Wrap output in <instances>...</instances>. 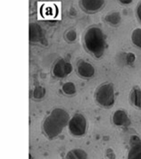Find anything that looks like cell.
<instances>
[{
	"mask_svg": "<svg viewBox=\"0 0 141 159\" xmlns=\"http://www.w3.org/2000/svg\"><path fill=\"white\" fill-rule=\"evenodd\" d=\"M69 114L61 108H56L46 118L44 124V129L49 138L57 136L69 121Z\"/></svg>",
	"mask_w": 141,
	"mask_h": 159,
	"instance_id": "cell-1",
	"label": "cell"
},
{
	"mask_svg": "<svg viewBox=\"0 0 141 159\" xmlns=\"http://www.w3.org/2000/svg\"><path fill=\"white\" fill-rule=\"evenodd\" d=\"M87 49L96 57L102 56L105 49V39L102 31L98 27H92L86 32L84 37Z\"/></svg>",
	"mask_w": 141,
	"mask_h": 159,
	"instance_id": "cell-2",
	"label": "cell"
},
{
	"mask_svg": "<svg viewBox=\"0 0 141 159\" xmlns=\"http://www.w3.org/2000/svg\"><path fill=\"white\" fill-rule=\"evenodd\" d=\"M98 103L104 107H110L115 102L114 90L111 84H105L98 89L96 93Z\"/></svg>",
	"mask_w": 141,
	"mask_h": 159,
	"instance_id": "cell-3",
	"label": "cell"
},
{
	"mask_svg": "<svg viewBox=\"0 0 141 159\" xmlns=\"http://www.w3.org/2000/svg\"><path fill=\"white\" fill-rule=\"evenodd\" d=\"M70 133L75 136H82L86 132V120L82 114H75L69 123Z\"/></svg>",
	"mask_w": 141,
	"mask_h": 159,
	"instance_id": "cell-4",
	"label": "cell"
},
{
	"mask_svg": "<svg viewBox=\"0 0 141 159\" xmlns=\"http://www.w3.org/2000/svg\"><path fill=\"white\" fill-rule=\"evenodd\" d=\"M72 71V66L65 60L61 59L55 64L53 74L58 77H64L69 75Z\"/></svg>",
	"mask_w": 141,
	"mask_h": 159,
	"instance_id": "cell-5",
	"label": "cell"
},
{
	"mask_svg": "<svg viewBox=\"0 0 141 159\" xmlns=\"http://www.w3.org/2000/svg\"><path fill=\"white\" fill-rule=\"evenodd\" d=\"M131 148L129 152L128 158H141V142L137 136L131 139Z\"/></svg>",
	"mask_w": 141,
	"mask_h": 159,
	"instance_id": "cell-6",
	"label": "cell"
},
{
	"mask_svg": "<svg viewBox=\"0 0 141 159\" xmlns=\"http://www.w3.org/2000/svg\"><path fill=\"white\" fill-rule=\"evenodd\" d=\"M40 13L44 18H53L58 15V8L54 4H45L41 6Z\"/></svg>",
	"mask_w": 141,
	"mask_h": 159,
	"instance_id": "cell-7",
	"label": "cell"
},
{
	"mask_svg": "<svg viewBox=\"0 0 141 159\" xmlns=\"http://www.w3.org/2000/svg\"><path fill=\"white\" fill-rule=\"evenodd\" d=\"M44 39V33L41 28L36 24L30 25V40L33 42H40Z\"/></svg>",
	"mask_w": 141,
	"mask_h": 159,
	"instance_id": "cell-8",
	"label": "cell"
},
{
	"mask_svg": "<svg viewBox=\"0 0 141 159\" xmlns=\"http://www.w3.org/2000/svg\"><path fill=\"white\" fill-rule=\"evenodd\" d=\"M84 9L88 11H95L100 9L103 6L104 1L102 0H83L81 2Z\"/></svg>",
	"mask_w": 141,
	"mask_h": 159,
	"instance_id": "cell-9",
	"label": "cell"
},
{
	"mask_svg": "<svg viewBox=\"0 0 141 159\" xmlns=\"http://www.w3.org/2000/svg\"><path fill=\"white\" fill-rule=\"evenodd\" d=\"M78 71L79 74L84 77H92L95 73V69L92 65L83 61L79 64Z\"/></svg>",
	"mask_w": 141,
	"mask_h": 159,
	"instance_id": "cell-10",
	"label": "cell"
},
{
	"mask_svg": "<svg viewBox=\"0 0 141 159\" xmlns=\"http://www.w3.org/2000/svg\"><path fill=\"white\" fill-rule=\"evenodd\" d=\"M113 121L117 125H126L129 123V119L124 111H118L113 116Z\"/></svg>",
	"mask_w": 141,
	"mask_h": 159,
	"instance_id": "cell-11",
	"label": "cell"
},
{
	"mask_svg": "<svg viewBox=\"0 0 141 159\" xmlns=\"http://www.w3.org/2000/svg\"><path fill=\"white\" fill-rule=\"evenodd\" d=\"M131 99L133 104L136 107L141 108V91L138 89H135L133 90Z\"/></svg>",
	"mask_w": 141,
	"mask_h": 159,
	"instance_id": "cell-12",
	"label": "cell"
},
{
	"mask_svg": "<svg viewBox=\"0 0 141 159\" xmlns=\"http://www.w3.org/2000/svg\"><path fill=\"white\" fill-rule=\"evenodd\" d=\"M87 155L83 151L80 149L73 150L68 153L66 158H86Z\"/></svg>",
	"mask_w": 141,
	"mask_h": 159,
	"instance_id": "cell-13",
	"label": "cell"
},
{
	"mask_svg": "<svg viewBox=\"0 0 141 159\" xmlns=\"http://www.w3.org/2000/svg\"><path fill=\"white\" fill-rule=\"evenodd\" d=\"M132 40L136 46L141 48V29H137L133 31Z\"/></svg>",
	"mask_w": 141,
	"mask_h": 159,
	"instance_id": "cell-14",
	"label": "cell"
},
{
	"mask_svg": "<svg viewBox=\"0 0 141 159\" xmlns=\"http://www.w3.org/2000/svg\"><path fill=\"white\" fill-rule=\"evenodd\" d=\"M62 89L66 93L69 95L73 94L75 93V86L73 83H67L63 84Z\"/></svg>",
	"mask_w": 141,
	"mask_h": 159,
	"instance_id": "cell-15",
	"label": "cell"
},
{
	"mask_svg": "<svg viewBox=\"0 0 141 159\" xmlns=\"http://www.w3.org/2000/svg\"><path fill=\"white\" fill-rule=\"evenodd\" d=\"M45 90L44 88L41 86H37V87L34 90L33 96L36 99H41L45 96Z\"/></svg>",
	"mask_w": 141,
	"mask_h": 159,
	"instance_id": "cell-16",
	"label": "cell"
},
{
	"mask_svg": "<svg viewBox=\"0 0 141 159\" xmlns=\"http://www.w3.org/2000/svg\"><path fill=\"white\" fill-rule=\"evenodd\" d=\"M105 19L109 23H111L113 24H117L121 20V17H120L118 13H113L110 14V15H108L105 18Z\"/></svg>",
	"mask_w": 141,
	"mask_h": 159,
	"instance_id": "cell-17",
	"label": "cell"
},
{
	"mask_svg": "<svg viewBox=\"0 0 141 159\" xmlns=\"http://www.w3.org/2000/svg\"><path fill=\"white\" fill-rule=\"evenodd\" d=\"M67 38L70 41H73L76 39V33L73 31H70L67 34Z\"/></svg>",
	"mask_w": 141,
	"mask_h": 159,
	"instance_id": "cell-18",
	"label": "cell"
},
{
	"mask_svg": "<svg viewBox=\"0 0 141 159\" xmlns=\"http://www.w3.org/2000/svg\"><path fill=\"white\" fill-rule=\"evenodd\" d=\"M134 59H135V56L131 53H130L128 56V61L129 62H132L134 61Z\"/></svg>",
	"mask_w": 141,
	"mask_h": 159,
	"instance_id": "cell-19",
	"label": "cell"
},
{
	"mask_svg": "<svg viewBox=\"0 0 141 159\" xmlns=\"http://www.w3.org/2000/svg\"><path fill=\"white\" fill-rule=\"evenodd\" d=\"M137 15H138L139 20L141 21V3H140V5H139L138 8H137Z\"/></svg>",
	"mask_w": 141,
	"mask_h": 159,
	"instance_id": "cell-20",
	"label": "cell"
},
{
	"mask_svg": "<svg viewBox=\"0 0 141 159\" xmlns=\"http://www.w3.org/2000/svg\"><path fill=\"white\" fill-rule=\"evenodd\" d=\"M121 3H125V4H128L130 3H131V1H121Z\"/></svg>",
	"mask_w": 141,
	"mask_h": 159,
	"instance_id": "cell-21",
	"label": "cell"
}]
</instances>
